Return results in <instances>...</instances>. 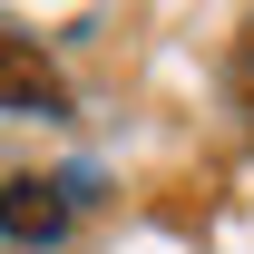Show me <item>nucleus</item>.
Wrapping results in <instances>:
<instances>
[{
	"label": "nucleus",
	"mask_w": 254,
	"mask_h": 254,
	"mask_svg": "<svg viewBox=\"0 0 254 254\" xmlns=\"http://www.w3.org/2000/svg\"><path fill=\"white\" fill-rule=\"evenodd\" d=\"M59 225H68V195L59 186H39V176L0 186V235H10V245H49Z\"/></svg>",
	"instance_id": "1"
},
{
	"label": "nucleus",
	"mask_w": 254,
	"mask_h": 254,
	"mask_svg": "<svg viewBox=\"0 0 254 254\" xmlns=\"http://www.w3.org/2000/svg\"><path fill=\"white\" fill-rule=\"evenodd\" d=\"M0 108H59V78L39 59V39L0 30Z\"/></svg>",
	"instance_id": "2"
}]
</instances>
